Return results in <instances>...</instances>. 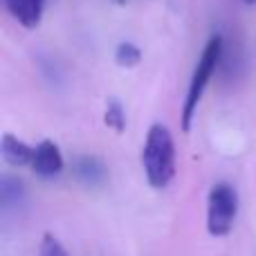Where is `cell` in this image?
Masks as SVG:
<instances>
[{
  "label": "cell",
  "mask_w": 256,
  "mask_h": 256,
  "mask_svg": "<svg viewBox=\"0 0 256 256\" xmlns=\"http://www.w3.org/2000/svg\"><path fill=\"white\" fill-rule=\"evenodd\" d=\"M238 212V194L234 186L214 184L207 198V232L212 236H227L234 227V218Z\"/></svg>",
  "instance_id": "3"
},
{
  "label": "cell",
  "mask_w": 256,
  "mask_h": 256,
  "mask_svg": "<svg viewBox=\"0 0 256 256\" xmlns=\"http://www.w3.org/2000/svg\"><path fill=\"white\" fill-rule=\"evenodd\" d=\"M142 164L150 186L164 189L171 184L176 176V144L171 130L164 124H153L148 128L144 150H142Z\"/></svg>",
  "instance_id": "1"
},
{
  "label": "cell",
  "mask_w": 256,
  "mask_h": 256,
  "mask_svg": "<svg viewBox=\"0 0 256 256\" xmlns=\"http://www.w3.org/2000/svg\"><path fill=\"white\" fill-rule=\"evenodd\" d=\"M74 173L84 184L88 186H102L108 180V168L94 155H84V158H76L74 162Z\"/></svg>",
  "instance_id": "7"
},
{
  "label": "cell",
  "mask_w": 256,
  "mask_h": 256,
  "mask_svg": "<svg viewBox=\"0 0 256 256\" xmlns=\"http://www.w3.org/2000/svg\"><path fill=\"white\" fill-rule=\"evenodd\" d=\"M0 150H2V158L7 164L12 166H32V160H34V148L30 144H25L22 140H18L12 132H4L2 142H0Z\"/></svg>",
  "instance_id": "6"
},
{
  "label": "cell",
  "mask_w": 256,
  "mask_h": 256,
  "mask_svg": "<svg viewBox=\"0 0 256 256\" xmlns=\"http://www.w3.org/2000/svg\"><path fill=\"white\" fill-rule=\"evenodd\" d=\"M220 54H222V38L216 34L204 45V52H202V56H200L198 66H196L189 90H186V99H184V106H182V130L184 132L191 130L194 115H196V110H198L200 99H202L204 90H207L209 81H212L214 72H216V68H218Z\"/></svg>",
  "instance_id": "2"
},
{
  "label": "cell",
  "mask_w": 256,
  "mask_h": 256,
  "mask_svg": "<svg viewBox=\"0 0 256 256\" xmlns=\"http://www.w3.org/2000/svg\"><path fill=\"white\" fill-rule=\"evenodd\" d=\"M104 122H106V126L112 128L115 132L126 130V112H124V108H122V104L117 102V99H108Z\"/></svg>",
  "instance_id": "9"
},
{
  "label": "cell",
  "mask_w": 256,
  "mask_h": 256,
  "mask_svg": "<svg viewBox=\"0 0 256 256\" xmlns=\"http://www.w3.org/2000/svg\"><path fill=\"white\" fill-rule=\"evenodd\" d=\"M142 61V50L132 43H120L115 50V63L120 68H135Z\"/></svg>",
  "instance_id": "10"
},
{
  "label": "cell",
  "mask_w": 256,
  "mask_h": 256,
  "mask_svg": "<svg viewBox=\"0 0 256 256\" xmlns=\"http://www.w3.org/2000/svg\"><path fill=\"white\" fill-rule=\"evenodd\" d=\"M7 12L25 30H36L43 18V0H2Z\"/></svg>",
  "instance_id": "5"
},
{
  "label": "cell",
  "mask_w": 256,
  "mask_h": 256,
  "mask_svg": "<svg viewBox=\"0 0 256 256\" xmlns=\"http://www.w3.org/2000/svg\"><path fill=\"white\" fill-rule=\"evenodd\" d=\"M0 202H2V209H16L25 202V186H22L20 180L16 178L4 176L2 182H0Z\"/></svg>",
  "instance_id": "8"
},
{
  "label": "cell",
  "mask_w": 256,
  "mask_h": 256,
  "mask_svg": "<svg viewBox=\"0 0 256 256\" xmlns=\"http://www.w3.org/2000/svg\"><path fill=\"white\" fill-rule=\"evenodd\" d=\"M63 153L52 140H43L34 148V160H32V168L43 178H54L63 171Z\"/></svg>",
  "instance_id": "4"
},
{
  "label": "cell",
  "mask_w": 256,
  "mask_h": 256,
  "mask_svg": "<svg viewBox=\"0 0 256 256\" xmlns=\"http://www.w3.org/2000/svg\"><path fill=\"white\" fill-rule=\"evenodd\" d=\"M112 2H117V4H128V0H112Z\"/></svg>",
  "instance_id": "13"
},
{
  "label": "cell",
  "mask_w": 256,
  "mask_h": 256,
  "mask_svg": "<svg viewBox=\"0 0 256 256\" xmlns=\"http://www.w3.org/2000/svg\"><path fill=\"white\" fill-rule=\"evenodd\" d=\"M40 256H68V252L56 236L45 232L43 240H40Z\"/></svg>",
  "instance_id": "11"
},
{
  "label": "cell",
  "mask_w": 256,
  "mask_h": 256,
  "mask_svg": "<svg viewBox=\"0 0 256 256\" xmlns=\"http://www.w3.org/2000/svg\"><path fill=\"white\" fill-rule=\"evenodd\" d=\"M243 2H245V4H250V7H254V4H256V0H243Z\"/></svg>",
  "instance_id": "12"
}]
</instances>
